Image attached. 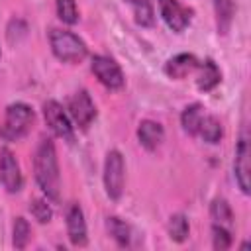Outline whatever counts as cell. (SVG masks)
Segmentation results:
<instances>
[{
	"label": "cell",
	"mask_w": 251,
	"mask_h": 251,
	"mask_svg": "<svg viewBox=\"0 0 251 251\" xmlns=\"http://www.w3.org/2000/svg\"><path fill=\"white\" fill-rule=\"evenodd\" d=\"M33 171L35 180L47 200L59 202L61 198V176H59V163H57V151L49 137H41L35 157H33Z\"/></svg>",
	"instance_id": "1"
},
{
	"label": "cell",
	"mask_w": 251,
	"mask_h": 251,
	"mask_svg": "<svg viewBox=\"0 0 251 251\" xmlns=\"http://www.w3.org/2000/svg\"><path fill=\"white\" fill-rule=\"evenodd\" d=\"M49 45L53 55L63 63H80L88 53L86 43L78 35L59 27H53L49 31Z\"/></svg>",
	"instance_id": "2"
},
{
	"label": "cell",
	"mask_w": 251,
	"mask_h": 251,
	"mask_svg": "<svg viewBox=\"0 0 251 251\" xmlns=\"http://www.w3.org/2000/svg\"><path fill=\"white\" fill-rule=\"evenodd\" d=\"M33 110L24 104V102H14L6 108L4 114V124L0 126V135L6 141H18L20 137H24L31 124H33Z\"/></svg>",
	"instance_id": "3"
},
{
	"label": "cell",
	"mask_w": 251,
	"mask_h": 251,
	"mask_svg": "<svg viewBox=\"0 0 251 251\" xmlns=\"http://www.w3.org/2000/svg\"><path fill=\"white\" fill-rule=\"evenodd\" d=\"M124 184H126V163L124 157L118 149L108 151L106 161H104V188L108 198L120 200L124 194Z\"/></svg>",
	"instance_id": "4"
},
{
	"label": "cell",
	"mask_w": 251,
	"mask_h": 251,
	"mask_svg": "<svg viewBox=\"0 0 251 251\" xmlns=\"http://www.w3.org/2000/svg\"><path fill=\"white\" fill-rule=\"evenodd\" d=\"M43 118H45V124L53 131L55 137H59V139H63L67 143H73L75 141L73 124H71L69 116L65 114L63 106L57 100H47L43 104Z\"/></svg>",
	"instance_id": "5"
},
{
	"label": "cell",
	"mask_w": 251,
	"mask_h": 251,
	"mask_svg": "<svg viewBox=\"0 0 251 251\" xmlns=\"http://www.w3.org/2000/svg\"><path fill=\"white\" fill-rule=\"evenodd\" d=\"M90 69H92L94 76L100 80V84H104V86L110 88V90H118V88H122L124 82H126L120 65H118L112 57L94 55L92 61H90Z\"/></svg>",
	"instance_id": "6"
},
{
	"label": "cell",
	"mask_w": 251,
	"mask_h": 251,
	"mask_svg": "<svg viewBox=\"0 0 251 251\" xmlns=\"http://www.w3.org/2000/svg\"><path fill=\"white\" fill-rule=\"evenodd\" d=\"M233 173L235 180L241 188L243 194L251 192V147H249V137L243 131L237 147H235V161H233Z\"/></svg>",
	"instance_id": "7"
},
{
	"label": "cell",
	"mask_w": 251,
	"mask_h": 251,
	"mask_svg": "<svg viewBox=\"0 0 251 251\" xmlns=\"http://www.w3.org/2000/svg\"><path fill=\"white\" fill-rule=\"evenodd\" d=\"M69 114H71L73 122L80 129H88V126L96 118V106H94V102H92V98H90V94L86 90H78V92H75L71 96Z\"/></svg>",
	"instance_id": "8"
},
{
	"label": "cell",
	"mask_w": 251,
	"mask_h": 251,
	"mask_svg": "<svg viewBox=\"0 0 251 251\" xmlns=\"http://www.w3.org/2000/svg\"><path fill=\"white\" fill-rule=\"evenodd\" d=\"M0 184L10 194L20 192L22 186H24V176H22L18 159L10 149L0 151Z\"/></svg>",
	"instance_id": "9"
},
{
	"label": "cell",
	"mask_w": 251,
	"mask_h": 251,
	"mask_svg": "<svg viewBox=\"0 0 251 251\" xmlns=\"http://www.w3.org/2000/svg\"><path fill=\"white\" fill-rule=\"evenodd\" d=\"M159 12L163 22L176 33L184 31L186 25L190 24V12L178 2V0H157Z\"/></svg>",
	"instance_id": "10"
},
{
	"label": "cell",
	"mask_w": 251,
	"mask_h": 251,
	"mask_svg": "<svg viewBox=\"0 0 251 251\" xmlns=\"http://www.w3.org/2000/svg\"><path fill=\"white\" fill-rule=\"evenodd\" d=\"M65 220H67V235L75 247H84L86 245V222L82 208L76 202H71L65 210Z\"/></svg>",
	"instance_id": "11"
},
{
	"label": "cell",
	"mask_w": 251,
	"mask_h": 251,
	"mask_svg": "<svg viewBox=\"0 0 251 251\" xmlns=\"http://www.w3.org/2000/svg\"><path fill=\"white\" fill-rule=\"evenodd\" d=\"M198 59L192 55V53H178L175 57H171L167 63H165V75L169 78H175V80H182L186 78L190 73H194L198 69Z\"/></svg>",
	"instance_id": "12"
},
{
	"label": "cell",
	"mask_w": 251,
	"mask_h": 251,
	"mask_svg": "<svg viewBox=\"0 0 251 251\" xmlns=\"http://www.w3.org/2000/svg\"><path fill=\"white\" fill-rule=\"evenodd\" d=\"M163 137H165V131H163V126L159 122L143 120L137 127V139L147 151H155L161 145Z\"/></svg>",
	"instance_id": "13"
},
{
	"label": "cell",
	"mask_w": 251,
	"mask_h": 251,
	"mask_svg": "<svg viewBox=\"0 0 251 251\" xmlns=\"http://www.w3.org/2000/svg\"><path fill=\"white\" fill-rule=\"evenodd\" d=\"M198 67H200L198 78H196L198 90H202V92L214 90V88L220 84V80H222V73H220L218 65H216L212 59H206V61H204L202 65H198Z\"/></svg>",
	"instance_id": "14"
},
{
	"label": "cell",
	"mask_w": 251,
	"mask_h": 251,
	"mask_svg": "<svg viewBox=\"0 0 251 251\" xmlns=\"http://www.w3.org/2000/svg\"><path fill=\"white\" fill-rule=\"evenodd\" d=\"M214 12H216V25H218V33L226 35L231 27L233 22V0H214Z\"/></svg>",
	"instance_id": "15"
},
{
	"label": "cell",
	"mask_w": 251,
	"mask_h": 251,
	"mask_svg": "<svg viewBox=\"0 0 251 251\" xmlns=\"http://www.w3.org/2000/svg\"><path fill=\"white\" fill-rule=\"evenodd\" d=\"M204 118V108L202 104L194 102L190 106H186L180 114V124H182V129L188 133V135H198V127H200V122Z\"/></svg>",
	"instance_id": "16"
},
{
	"label": "cell",
	"mask_w": 251,
	"mask_h": 251,
	"mask_svg": "<svg viewBox=\"0 0 251 251\" xmlns=\"http://www.w3.org/2000/svg\"><path fill=\"white\" fill-rule=\"evenodd\" d=\"M210 216L214 220L216 226H222V227H231L233 224V212H231V206L227 204L226 198H214L212 204H210Z\"/></svg>",
	"instance_id": "17"
},
{
	"label": "cell",
	"mask_w": 251,
	"mask_h": 251,
	"mask_svg": "<svg viewBox=\"0 0 251 251\" xmlns=\"http://www.w3.org/2000/svg\"><path fill=\"white\" fill-rule=\"evenodd\" d=\"M124 2L131 6L133 18L141 27H149L155 24V12H153L151 0H124Z\"/></svg>",
	"instance_id": "18"
},
{
	"label": "cell",
	"mask_w": 251,
	"mask_h": 251,
	"mask_svg": "<svg viewBox=\"0 0 251 251\" xmlns=\"http://www.w3.org/2000/svg\"><path fill=\"white\" fill-rule=\"evenodd\" d=\"M198 135L206 143H218L224 135V127L216 116H204L200 122V127H198Z\"/></svg>",
	"instance_id": "19"
},
{
	"label": "cell",
	"mask_w": 251,
	"mask_h": 251,
	"mask_svg": "<svg viewBox=\"0 0 251 251\" xmlns=\"http://www.w3.org/2000/svg\"><path fill=\"white\" fill-rule=\"evenodd\" d=\"M106 227H108L110 235L114 237V241H116L120 247H127V245H129V241H131V227H129L124 220L112 216V218H108Z\"/></svg>",
	"instance_id": "20"
},
{
	"label": "cell",
	"mask_w": 251,
	"mask_h": 251,
	"mask_svg": "<svg viewBox=\"0 0 251 251\" xmlns=\"http://www.w3.org/2000/svg\"><path fill=\"white\" fill-rule=\"evenodd\" d=\"M167 229H169V237H171L173 241L182 243V241L188 237V231H190L186 216H184V214H173V216L169 218Z\"/></svg>",
	"instance_id": "21"
},
{
	"label": "cell",
	"mask_w": 251,
	"mask_h": 251,
	"mask_svg": "<svg viewBox=\"0 0 251 251\" xmlns=\"http://www.w3.org/2000/svg\"><path fill=\"white\" fill-rule=\"evenodd\" d=\"M55 8H57V16L63 24L75 25L78 22V8H76L75 0H55Z\"/></svg>",
	"instance_id": "22"
},
{
	"label": "cell",
	"mask_w": 251,
	"mask_h": 251,
	"mask_svg": "<svg viewBox=\"0 0 251 251\" xmlns=\"http://www.w3.org/2000/svg\"><path fill=\"white\" fill-rule=\"evenodd\" d=\"M12 233H14V247L16 249H24L29 243V237H31V227H29L27 220L18 216L14 220V231Z\"/></svg>",
	"instance_id": "23"
},
{
	"label": "cell",
	"mask_w": 251,
	"mask_h": 251,
	"mask_svg": "<svg viewBox=\"0 0 251 251\" xmlns=\"http://www.w3.org/2000/svg\"><path fill=\"white\" fill-rule=\"evenodd\" d=\"M29 212L39 224H47L53 218V210L47 204V200H43V198H31L29 200Z\"/></svg>",
	"instance_id": "24"
},
{
	"label": "cell",
	"mask_w": 251,
	"mask_h": 251,
	"mask_svg": "<svg viewBox=\"0 0 251 251\" xmlns=\"http://www.w3.org/2000/svg\"><path fill=\"white\" fill-rule=\"evenodd\" d=\"M212 245L216 251H226L231 245V229L222 226H212Z\"/></svg>",
	"instance_id": "25"
}]
</instances>
